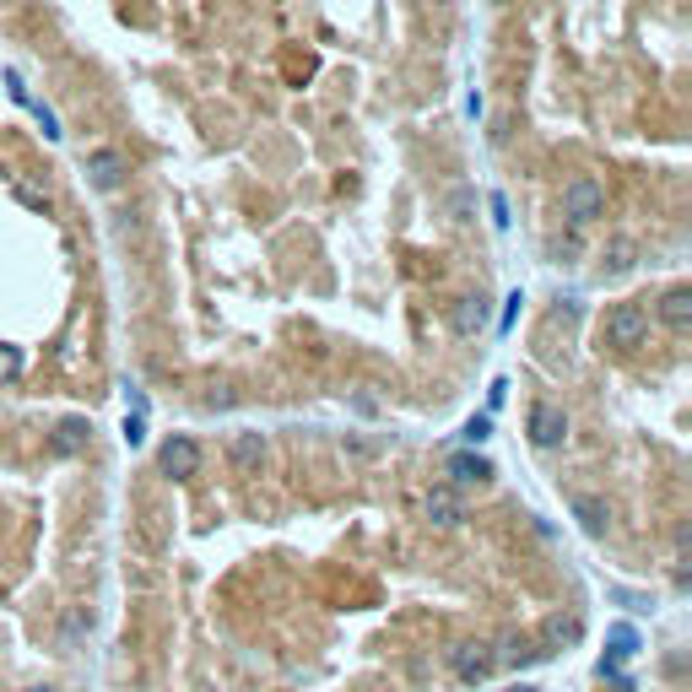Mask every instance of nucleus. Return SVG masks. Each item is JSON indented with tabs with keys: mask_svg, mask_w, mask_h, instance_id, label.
<instances>
[{
	"mask_svg": "<svg viewBox=\"0 0 692 692\" xmlns=\"http://www.w3.org/2000/svg\"><path fill=\"white\" fill-rule=\"evenodd\" d=\"M606 211V184L595 179V173H574V179L563 184V217L584 228V222H595Z\"/></svg>",
	"mask_w": 692,
	"mask_h": 692,
	"instance_id": "nucleus-1",
	"label": "nucleus"
},
{
	"mask_svg": "<svg viewBox=\"0 0 692 692\" xmlns=\"http://www.w3.org/2000/svg\"><path fill=\"white\" fill-rule=\"evenodd\" d=\"M649 336V314L644 303H611L606 309V346H617V352H633L638 341Z\"/></svg>",
	"mask_w": 692,
	"mask_h": 692,
	"instance_id": "nucleus-2",
	"label": "nucleus"
},
{
	"mask_svg": "<svg viewBox=\"0 0 692 692\" xmlns=\"http://www.w3.org/2000/svg\"><path fill=\"white\" fill-rule=\"evenodd\" d=\"M157 465H163V476H173V482H190V476L201 471V444H195L190 433H173V438H163V449H157Z\"/></svg>",
	"mask_w": 692,
	"mask_h": 692,
	"instance_id": "nucleus-3",
	"label": "nucleus"
},
{
	"mask_svg": "<svg viewBox=\"0 0 692 692\" xmlns=\"http://www.w3.org/2000/svg\"><path fill=\"white\" fill-rule=\"evenodd\" d=\"M563 438H568L563 406H552V401H536V406H530V444H536V449H557Z\"/></svg>",
	"mask_w": 692,
	"mask_h": 692,
	"instance_id": "nucleus-4",
	"label": "nucleus"
},
{
	"mask_svg": "<svg viewBox=\"0 0 692 692\" xmlns=\"http://www.w3.org/2000/svg\"><path fill=\"white\" fill-rule=\"evenodd\" d=\"M449 665H455V676H460V682H487V676H492V665H498V660H492V649L487 644H476V638H465V644H455V649H449Z\"/></svg>",
	"mask_w": 692,
	"mask_h": 692,
	"instance_id": "nucleus-5",
	"label": "nucleus"
},
{
	"mask_svg": "<svg viewBox=\"0 0 692 692\" xmlns=\"http://www.w3.org/2000/svg\"><path fill=\"white\" fill-rule=\"evenodd\" d=\"M444 476H449V487H482V482H492V460H482L476 449H460V455H449Z\"/></svg>",
	"mask_w": 692,
	"mask_h": 692,
	"instance_id": "nucleus-6",
	"label": "nucleus"
},
{
	"mask_svg": "<svg viewBox=\"0 0 692 692\" xmlns=\"http://www.w3.org/2000/svg\"><path fill=\"white\" fill-rule=\"evenodd\" d=\"M125 157L114 152V146H98V152H87V179L98 184V190H119L125 184Z\"/></svg>",
	"mask_w": 692,
	"mask_h": 692,
	"instance_id": "nucleus-7",
	"label": "nucleus"
},
{
	"mask_svg": "<svg viewBox=\"0 0 692 692\" xmlns=\"http://www.w3.org/2000/svg\"><path fill=\"white\" fill-rule=\"evenodd\" d=\"M228 460H233V471L238 476H260V465H265V438L260 433H233V444H228Z\"/></svg>",
	"mask_w": 692,
	"mask_h": 692,
	"instance_id": "nucleus-8",
	"label": "nucleus"
},
{
	"mask_svg": "<svg viewBox=\"0 0 692 692\" xmlns=\"http://www.w3.org/2000/svg\"><path fill=\"white\" fill-rule=\"evenodd\" d=\"M428 519H433V525L438 530H455L460 525V519H465V503H460V487H433L428 492Z\"/></svg>",
	"mask_w": 692,
	"mask_h": 692,
	"instance_id": "nucleus-9",
	"label": "nucleus"
},
{
	"mask_svg": "<svg viewBox=\"0 0 692 692\" xmlns=\"http://www.w3.org/2000/svg\"><path fill=\"white\" fill-rule=\"evenodd\" d=\"M449 325H455V336H476V330L487 325V298H482V292H465V298H455Z\"/></svg>",
	"mask_w": 692,
	"mask_h": 692,
	"instance_id": "nucleus-10",
	"label": "nucleus"
},
{
	"mask_svg": "<svg viewBox=\"0 0 692 692\" xmlns=\"http://www.w3.org/2000/svg\"><path fill=\"white\" fill-rule=\"evenodd\" d=\"M660 319L671 330H692V287H671L660 298Z\"/></svg>",
	"mask_w": 692,
	"mask_h": 692,
	"instance_id": "nucleus-11",
	"label": "nucleus"
},
{
	"mask_svg": "<svg viewBox=\"0 0 692 692\" xmlns=\"http://www.w3.org/2000/svg\"><path fill=\"white\" fill-rule=\"evenodd\" d=\"M579 633H584V622H579V617H563V611H557V617H547V622H541V644H547V649L579 644Z\"/></svg>",
	"mask_w": 692,
	"mask_h": 692,
	"instance_id": "nucleus-12",
	"label": "nucleus"
},
{
	"mask_svg": "<svg viewBox=\"0 0 692 692\" xmlns=\"http://www.w3.org/2000/svg\"><path fill=\"white\" fill-rule=\"evenodd\" d=\"M574 519H579L584 530H590V536H606V519H611V509H606L601 498H590V492H579V498H574Z\"/></svg>",
	"mask_w": 692,
	"mask_h": 692,
	"instance_id": "nucleus-13",
	"label": "nucleus"
},
{
	"mask_svg": "<svg viewBox=\"0 0 692 692\" xmlns=\"http://www.w3.org/2000/svg\"><path fill=\"white\" fill-rule=\"evenodd\" d=\"M49 444H55V455H76V449L87 444V422H82V417H65Z\"/></svg>",
	"mask_w": 692,
	"mask_h": 692,
	"instance_id": "nucleus-14",
	"label": "nucleus"
},
{
	"mask_svg": "<svg viewBox=\"0 0 692 692\" xmlns=\"http://www.w3.org/2000/svg\"><path fill=\"white\" fill-rule=\"evenodd\" d=\"M628 265H633V238H617V244L606 249L601 271H606V276H622V271H628Z\"/></svg>",
	"mask_w": 692,
	"mask_h": 692,
	"instance_id": "nucleus-15",
	"label": "nucleus"
},
{
	"mask_svg": "<svg viewBox=\"0 0 692 692\" xmlns=\"http://www.w3.org/2000/svg\"><path fill=\"white\" fill-rule=\"evenodd\" d=\"M628 655H638V633L622 622V628H611V660H628Z\"/></svg>",
	"mask_w": 692,
	"mask_h": 692,
	"instance_id": "nucleus-16",
	"label": "nucleus"
},
{
	"mask_svg": "<svg viewBox=\"0 0 692 692\" xmlns=\"http://www.w3.org/2000/svg\"><path fill=\"white\" fill-rule=\"evenodd\" d=\"M17 201H22V206H33V211H44V206H49V190H38V184L17 179Z\"/></svg>",
	"mask_w": 692,
	"mask_h": 692,
	"instance_id": "nucleus-17",
	"label": "nucleus"
},
{
	"mask_svg": "<svg viewBox=\"0 0 692 692\" xmlns=\"http://www.w3.org/2000/svg\"><path fill=\"white\" fill-rule=\"evenodd\" d=\"M22 374V352L17 346H0V379H17Z\"/></svg>",
	"mask_w": 692,
	"mask_h": 692,
	"instance_id": "nucleus-18",
	"label": "nucleus"
},
{
	"mask_svg": "<svg viewBox=\"0 0 692 692\" xmlns=\"http://www.w3.org/2000/svg\"><path fill=\"white\" fill-rule=\"evenodd\" d=\"M487 433H492V417H471V422H465V444H482Z\"/></svg>",
	"mask_w": 692,
	"mask_h": 692,
	"instance_id": "nucleus-19",
	"label": "nucleus"
},
{
	"mask_svg": "<svg viewBox=\"0 0 692 692\" xmlns=\"http://www.w3.org/2000/svg\"><path fill=\"white\" fill-rule=\"evenodd\" d=\"M465 211H471V190H455V195H449V217L465 222Z\"/></svg>",
	"mask_w": 692,
	"mask_h": 692,
	"instance_id": "nucleus-20",
	"label": "nucleus"
},
{
	"mask_svg": "<svg viewBox=\"0 0 692 692\" xmlns=\"http://www.w3.org/2000/svg\"><path fill=\"white\" fill-rule=\"evenodd\" d=\"M33 114H38V125H44V136H49V141H55V136H60V119H55V114H49V109H44V103H38V109H33Z\"/></svg>",
	"mask_w": 692,
	"mask_h": 692,
	"instance_id": "nucleus-21",
	"label": "nucleus"
},
{
	"mask_svg": "<svg viewBox=\"0 0 692 692\" xmlns=\"http://www.w3.org/2000/svg\"><path fill=\"white\" fill-rule=\"evenodd\" d=\"M141 438H146V428H141V411H136V417H125V444H141Z\"/></svg>",
	"mask_w": 692,
	"mask_h": 692,
	"instance_id": "nucleus-22",
	"label": "nucleus"
},
{
	"mask_svg": "<svg viewBox=\"0 0 692 692\" xmlns=\"http://www.w3.org/2000/svg\"><path fill=\"white\" fill-rule=\"evenodd\" d=\"M509 692H541V687H530V682H514Z\"/></svg>",
	"mask_w": 692,
	"mask_h": 692,
	"instance_id": "nucleus-23",
	"label": "nucleus"
},
{
	"mask_svg": "<svg viewBox=\"0 0 692 692\" xmlns=\"http://www.w3.org/2000/svg\"><path fill=\"white\" fill-rule=\"evenodd\" d=\"M28 692H49V687H28Z\"/></svg>",
	"mask_w": 692,
	"mask_h": 692,
	"instance_id": "nucleus-24",
	"label": "nucleus"
}]
</instances>
